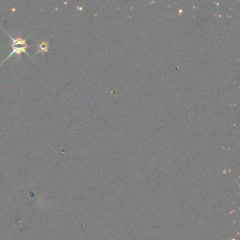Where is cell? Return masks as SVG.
I'll return each instance as SVG.
<instances>
[{"label":"cell","instance_id":"6da1fadb","mask_svg":"<svg viewBox=\"0 0 240 240\" xmlns=\"http://www.w3.org/2000/svg\"><path fill=\"white\" fill-rule=\"evenodd\" d=\"M7 34H8V38H10V39H11V46L12 48V50L11 52V54L8 55L5 58V60H3L1 62L0 66H1L4 63V62H6L11 55H18L19 58L21 57L22 54H25V55H27L29 57H31V55L27 53V50H26V49H27V47H28L27 39H23V38L20 36V35H19V37L14 38V37L11 36V35L8 34V33H7Z\"/></svg>","mask_w":240,"mask_h":240},{"label":"cell","instance_id":"7a4b0ae2","mask_svg":"<svg viewBox=\"0 0 240 240\" xmlns=\"http://www.w3.org/2000/svg\"><path fill=\"white\" fill-rule=\"evenodd\" d=\"M39 53H47L48 52V48H49V43L48 41H43L41 42H39Z\"/></svg>","mask_w":240,"mask_h":240}]
</instances>
